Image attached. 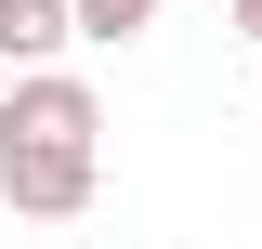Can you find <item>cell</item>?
<instances>
[{
    "label": "cell",
    "instance_id": "6da1fadb",
    "mask_svg": "<svg viewBox=\"0 0 262 249\" xmlns=\"http://www.w3.org/2000/svg\"><path fill=\"white\" fill-rule=\"evenodd\" d=\"M105 184V105L79 66H13L0 79V210L27 223H79Z\"/></svg>",
    "mask_w": 262,
    "mask_h": 249
},
{
    "label": "cell",
    "instance_id": "7a4b0ae2",
    "mask_svg": "<svg viewBox=\"0 0 262 249\" xmlns=\"http://www.w3.org/2000/svg\"><path fill=\"white\" fill-rule=\"evenodd\" d=\"M66 39H79V0H0V79L13 66H66Z\"/></svg>",
    "mask_w": 262,
    "mask_h": 249
},
{
    "label": "cell",
    "instance_id": "3957f363",
    "mask_svg": "<svg viewBox=\"0 0 262 249\" xmlns=\"http://www.w3.org/2000/svg\"><path fill=\"white\" fill-rule=\"evenodd\" d=\"M144 27H158V0H79V39L92 53H131Z\"/></svg>",
    "mask_w": 262,
    "mask_h": 249
},
{
    "label": "cell",
    "instance_id": "277c9868",
    "mask_svg": "<svg viewBox=\"0 0 262 249\" xmlns=\"http://www.w3.org/2000/svg\"><path fill=\"white\" fill-rule=\"evenodd\" d=\"M223 27H236V39H262V0H223Z\"/></svg>",
    "mask_w": 262,
    "mask_h": 249
}]
</instances>
